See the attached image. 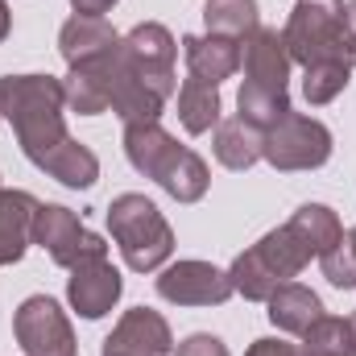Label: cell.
Segmentation results:
<instances>
[{"instance_id":"obj_33","label":"cell","mask_w":356,"mask_h":356,"mask_svg":"<svg viewBox=\"0 0 356 356\" xmlns=\"http://www.w3.org/2000/svg\"><path fill=\"white\" fill-rule=\"evenodd\" d=\"M348 336H353V356H356V311L348 315Z\"/></svg>"},{"instance_id":"obj_8","label":"cell","mask_w":356,"mask_h":356,"mask_svg":"<svg viewBox=\"0 0 356 356\" xmlns=\"http://www.w3.org/2000/svg\"><path fill=\"white\" fill-rule=\"evenodd\" d=\"M13 336L25 348V356H79L75 353V332L63 307L50 294H33L17 307L13 315Z\"/></svg>"},{"instance_id":"obj_19","label":"cell","mask_w":356,"mask_h":356,"mask_svg":"<svg viewBox=\"0 0 356 356\" xmlns=\"http://www.w3.org/2000/svg\"><path fill=\"white\" fill-rule=\"evenodd\" d=\"M38 170H46L50 178H58V182L71 186V191H88V186H95V178H99V158L91 154L83 141L67 137L63 145H54V149L38 162Z\"/></svg>"},{"instance_id":"obj_28","label":"cell","mask_w":356,"mask_h":356,"mask_svg":"<svg viewBox=\"0 0 356 356\" xmlns=\"http://www.w3.org/2000/svg\"><path fill=\"white\" fill-rule=\"evenodd\" d=\"M175 353L178 356H228V348H224V340H220V336L195 332V336H186V340L178 344Z\"/></svg>"},{"instance_id":"obj_34","label":"cell","mask_w":356,"mask_h":356,"mask_svg":"<svg viewBox=\"0 0 356 356\" xmlns=\"http://www.w3.org/2000/svg\"><path fill=\"white\" fill-rule=\"evenodd\" d=\"M344 241H348V249H353V253H356V228H353V232H348V236H344Z\"/></svg>"},{"instance_id":"obj_15","label":"cell","mask_w":356,"mask_h":356,"mask_svg":"<svg viewBox=\"0 0 356 356\" xmlns=\"http://www.w3.org/2000/svg\"><path fill=\"white\" fill-rule=\"evenodd\" d=\"M269 323L286 336H307L311 323L323 319V302L311 286H298V282H282L273 294H269Z\"/></svg>"},{"instance_id":"obj_14","label":"cell","mask_w":356,"mask_h":356,"mask_svg":"<svg viewBox=\"0 0 356 356\" xmlns=\"http://www.w3.org/2000/svg\"><path fill=\"white\" fill-rule=\"evenodd\" d=\"M116 46H120V33H116L104 17H83V13H75V17L58 29V54L67 58V67L99 63V58L112 54Z\"/></svg>"},{"instance_id":"obj_12","label":"cell","mask_w":356,"mask_h":356,"mask_svg":"<svg viewBox=\"0 0 356 356\" xmlns=\"http://www.w3.org/2000/svg\"><path fill=\"white\" fill-rule=\"evenodd\" d=\"M120 290H124V282H120L116 269L108 266V257L83 261V266L71 269V277H67V302L83 319H104L120 302Z\"/></svg>"},{"instance_id":"obj_29","label":"cell","mask_w":356,"mask_h":356,"mask_svg":"<svg viewBox=\"0 0 356 356\" xmlns=\"http://www.w3.org/2000/svg\"><path fill=\"white\" fill-rule=\"evenodd\" d=\"M245 356H298V348H294V344H286V340L266 336V340H253V348H249Z\"/></svg>"},{"instance_id":"obj_11","label":"cell","mask_w":356,"mask_h":356,"mask_svg":"<svg viewBox=\"0 0 356 356\" xmlns=\"http://www.w3.org/2000/svg\"><path fill=\"white\" fill-rule=\"evenodd\" d=\"M170 353H175L170 323L149 307L124 311L120 323L112 327V336L104 340V356H170Z\"/></svg>"},{"instance_id":"obj_7","label":"cell","mask_w":356,"mask_h":356,"mask_svg":"<svg viewBox=\"0 0 356 356\" xmlns=\"http://www.w3.org/2000/svg\"><path fill=\"white\" fill-rule=\"evenodd\" d=\"M29 241L42 245L50 253V261L63 269H75L83 261H99L108 257V245L104 236H95L83 228V220L71 211V207H58V203H38L33 211V228H29Z\"/></svg>"},{"instance_id":"obj_5","label":"cell","mask_w":356,"mask_h":356,"mask_svg":"<svg viewBox=\"0 0 356 356\" xmlns=\"http://www.w3.org/2000/svg\"><path fill=\"white\" fill-rule=\"evenodd\" d=\"M108 228H112V241H116L124 266L133 273H154V269L166 266L170 253H175V228L166 224L158 203L137 195V191L112 199Z\"/></svg>"},{"instance_id":"obj_25","label":"cell","mask_w":356,"mask_h":356,"mask_svg":"<svg viewBox=\"0 0 356 356\" xmlns=\"http://www.w3.org/2000/svg\"><path fill=\"white\" fill-rule=\"evenodd\" d=\"M298 356H353V336H348V319L323 315L319 323H311V332L302 336Z\"/></svg>"},{"instance_id":"obj_22","label":"cell","mask_w":356,"mask_h":356,"mask_svg":"<svg viewBox=\"0 0 356 356\" xmlns=\"http://www.w3.org/2000/svg\"><path fill=\"white\" fill-rule=\"evenodd\" d=\"M203 21H207V33H220V38H232V42H245L261 25L257 0H207Z\"/></svg>"},{"instance_id":"obj_31","label":"cell","mask_w":356,"mask_h":356,"mask_svg":"<svg viewBox=\"0 0 356 356\" xmlns=\"http://www.w3.org/2000/svg\"><path fill=\"white\" fill-rule=\"evenodd\" d=\"M8 29H13V13H8V4L0 0V42L8 38Z\"/></svg>"},{"instance_id":"obj_26","label":"cell","mask_w":356,"mask_h":356,"mask_svg":"<svg viewBox=\"0 0 356 356\" xmlns=\"http://www.w3.org/2000/svg\"><path fill=\"white\" fill-rule=\"evenodd\" d=\"M348 79H353V67H344V63H315L302 75V95H307V104H332L340 91L348 88Z\"/></svg>"},{"instance_id":"obj_18","label":"cell","mask_w":356,"mask_h":356,"mask_svg":"<svg viewBox=\"0 0 356 356\" xmlns=\"http://www.w3.org/2000/svg\"><path fill=\"white\" fill-rule=\"evenodd\" d=\"M63 91H67V108L79 112V116H99V112H108V104H112L108 54H104L99 63H88V67H71V75L63 79Z\"/></svg>"},{"instance_id":"obj_4","label":"cell","mask_w":356,"mask_h":356,"mask_svg":"<svg viewBox=\"0 0 356 356\" xmlns=\"http://www.w3.org/2000/svg\"><path fill=\"white\" fill-rule=\"evenodd\" d=\"M290 63L315 67V63H344L356 67V38L344 17V0H298L282 29Z\"/></svg>"},{"instance_id":"obj_9","label":"cell","mask_w":356,"mask_h":356,"mask_svg":"<svg viewBox=\"0 0 356 356\" xmlns=\"http://www.w3.org/2000/svg\"><path fill=\"white\" fill-rule=\"evenodd\" d=\"M120 50H124L129 67L137 71V79H141L145 88H154L162 99L175 95V88H178V79H175L178 46H175V38H170L166 25H158V21L133 25V29L120 38Z\"/></svg>"},{"instance_id":"obj_16","label":"cell","mask_w":356,"mask_h":356,"mask_svg":"<svg viewBox=\"0 0 356 356\" xmlns=\"http://www.w3.org/2000/svg\"><path fill=\"white\" fill-rule=\"evenodd\" d=\"M33 211H38V199L29 191H0V269L21 261L25 249L33 245L29 241Z\"/></svg>"},{"instance_id":"obj_32","label":"cell","mask_w":356,"mask_h":356,"mask_svg":"<svg viewBox=\"0 0 356 356\" xmlns=\"http://www.w3.org/2000/svg\"><path fill=\"white\" fill-rule=\"evenodd\" d=\"M344 17H348V29H353V38H356V0L344 4Z\"/></svg>"},{"instance_id":"obj_20","label":"cell","mask_w":356,"mask_h":356,"mask_svg":"<svg viewBox=\"0 0 356 356\" xmlns=\"http://www.w3.org/2000/svg\"><path fill=\"white\" fill-rule=\"evenodd\" d=\"M286 224H290V232L307 245L311 257H323L327 249H336V245L344 241V224H340V216H336L332 207H323V203H302Z\"/></svg>"},{"instance_id":"obj_36","label":"cell","mask_w":356,"mask_h":356,"mask_svg":"<svg viewBox=\"0 0 356 356\" xmlns=\"http://www.w3.org/2000/svg\"><path fill=\"white\" fill-rule=\"evenodd\" d=\"M0 191H4V186H0Z\"/></svg>"},{"instance_id":"obj_3","label":"cell","mask_w":356,"mask_h":356,"mask_svg":"<svg viewBox=\"0 0 356 356\" xmlns=\"http://www.w3.org/2000/svg\"><path fill=\"white\" fill-rule=\"evenodd\" d=\"M124 158L133 162V170L154 178L170 199L178 203H199L207 195V162L178 145L175 137L154 120V124H124Z\"/></svg>"},{"instance_id":"obj_35","label":"cell","mask_w":356,"mask_h":356,"mask_svg":"<svg viewBox=\"0 0 356 356\" xmlns=\"http://www.w3.org/2000/svg\"><path fill=\"white\" fill-rule=\"evenodd\" d=\"M0 120H4V116H0Z\"/></svg>"},{"instance_id":"obj_2","label":"cell","mask_w":356,"mask_h":356,"mask_svg":"<svg viewBox=\"0 0 356 356\" xmlns=\"http://www.w3.org/2000/svg\"><path fill=\"white\" fill-rule=\"evenodd\" d=\"M241 67H245V83L236 95V116L253 120L257 129L277 124L290 108V54L277 29L257 25L245 42H241Z\"/></svg>"},{"instance_id":"obj_24","label":"cell","mask_w":356,"mask_h":356,"mask_svg":"<svg viewBox=\"0 0 356 356\" xmlns=\"http://www.w3.org/2000/svg\"><path fill=\"white\" fill-rule=\"evenodd\" d=\"M257 249H261V257H266L269 266H273V273L282 277V282H290V277H298L302 269H307V261H311V253H307V245L290 232V224H282V228H273V232H266L261 241H257Z\"/></svg>"},{"instance_id":"obj_30","label":"cell","mask_w":356,"mask_h":356,"mask_svg":"<svg viewBox=\"0 0 356 356\" xmlns=\"http://www.w3.org/2000/svg\"><path fill=\"white\" fill-rule=\"evenodd\" d=\"M112 4L116 0H71V8L83 17H104V13H112Z\"/></svg>"},{"instance_id":"obj_17","label":"cell","mask_w":356,"mask_h":356,"mask_svg":"<svg viewBox=\"0 0 356 356\" xmlns=\"http://www.w3.org/2000/svg\"><path fill=\"white\" fill-rule=\"evenodd\" d=\"M261 141H266V129H257V124L245 120V116H228V120L216 124L211 149H216V162H220V166H228V170H249V166L261 162Z\"/></svg>"},{"instance_id":"obj_13","label":"cell","mask_w":356,"mask_h":356,"mask_svg":"<svg viewBox=\"0 0 356 356\" xmlns=\"http://www.w3.org/2000/svg\"><path fill=\"white\" fill-rule=\"evenodd\" d=\"M182 54H186V71L211 88H220L224 79H232L241 71V42L220 38V33H191L182 38Z\"/></svg>"},{"instance_id":"obj_1","label":"cell","mask_w":356,"mask_h":356,"mask_svg":"<svg viewBox=\"0 0 356 356\" xmlns=\"http://www.w3.org/2000/svg\"><path fill=\"white\" fill-rule=\"evenodd\" d=\"M67 91L54 75H4L0 79V116L13 124L21 154L38 166L54 145H63L67 133Z\"/></svg>"},{"instance_id":"obj_21","label":"cell","mask_w":356,"mask_h":356,"mask_svg":"<svg viewBox=\"0 0 356 356\" xmlns=\"http://www.w3.org/2000/svg\"><path fill=\"white\" fill-rule=\"evenodd\" d=\"M178 120L195 137L211 133L220 124V88H211V83H203L195 75L182 79V88H178Z\"/></svg>"},{"instance_id":"obj_23","label":"cell","mask_w":356,"mask_h":356,"mask_svg":"<svg viewBox=\"0 0 356 356\" xmlns=\"http://www.w3.org/2000/svg\"><path fill=\"white\" fill-rule=\"evenodd\" d=\"M228 277H232V290H236V294H245L249 302H269V294L282 286V277L273 273V266L261 257V249H257V245H253V249H245V253L232 261Z\"/></svg>"},{"instance_id":"obj_27","label":"cell","mask_w":356,"mask_h":356,"mask_svg":"<svg viewBox=\"0 0 356 356\" xmlns=\"http://www.w3.org/2000/svg\"><path fill=\"white\" fill-rule=\"evenodd\" d=\"M319 266H323V277L336 290H356V253L348 249V241H340L336 249H327L319 257Z\"/></svg>"},{"instance_id":"obj_10","label":"cell","mask_w":356,"mask_h":356,"mask_svg":"<svg viewBox=\"0 0 356 356\" xmlns=\"http://www.w3.org/2000/svg\"><path fill=\"white\" fill-rule=\"evenodd\" d=\"M158 294L178 307H220L236 290H232V277L211 261H175L158 273Z\"/></svg>"},{"instance_id":"obj_6","label":"cell","mask_w":356,"mask_h":356,"mask_svg":"<svg viewBox=\"0 0 356 356\" xmlns=\"http://www.w3.org/2000/svg\"><path fill=\"white\" fill-rule=\"evenodd\" d=\"M261 158H266L273 170H286V175H294V170H319L332 158V133L315 116L286 112L277 124L266 129Z\"/></svg>"}]
</instances>
